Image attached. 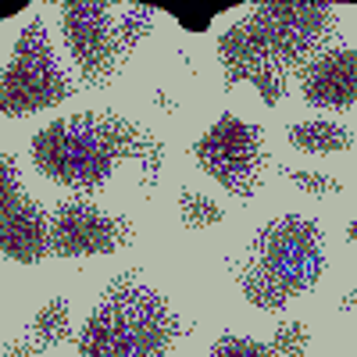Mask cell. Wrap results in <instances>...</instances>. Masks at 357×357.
<instances>
[{
	"label": "cell",
	"instance_id": "cell-1",
	"mask_svg": "<svg viewBox=\"0 0 357 357\" xmlns=\"http://www.w3.org/2000/svg\"><path fill=\"white\" fill-rule=\"evenodd\" d=\"M340 40V11L314 0H264L250 15L232 22L218 36V61L225 89L250 82L264 107H279L289 93L293 75H301L314 57L333 50Z\"/></svg>",
	"mask_w": 357,
	"mask_h": 357
},
{
	"label": "cell",
	"instance_id": "cell-2",
	"mask_svg": "<svg viewBox=\"0 0 357 357\" xmlns=\"http://www.w3.org/2000/svg\"><path fill=\"white\" fill-rule=\"evenodd\" d=\"M29 158L43 178L75 190L79 197L104 193L114 172L136 161L139 190L151 197L165 168V143L129 114L79 111L40 129L29 143Z\"/></svg>",
	"mask_w": 357,
	"mask_h": 357
},
{
	"label": "cell",
	"instance_id": "cell-3",
	"mask_svg": "<svg viewBox=\"0 0 357 357\" xmlns=\"http://www.w3.org/2000/svg\"><path fill=\"white\" fill-rule=\"evenodd\" d=\"M186 333L190 325L161 289L143 282L139 272H122L79 329L75 357H168Z\"/></svg>",
	"mask_w": 357,
	"mask_h": 357
},
{
	"label": "cell",
	"instance_id": "cell-4",
	"mask_svg": "<svg viewBox=\"0 0 357 357\" xmlns=\"http://www.w3.org/2000/svg\"><path fill=\"white\" fill-rule=\"evenodd\" d=\"M236 286L257 311H286L301 293H311L325 275V232L314 218L279 215L264 222L232 261Z\"/></svg>",
	"mask_w": 357,
	"mask_h": 357
},
{
	"label": "cell",
	"instance_id": "cell-5",
	"mask_svg": "<svg viewBox=\"0 0 357 357\" xmlns=\"http://www.w3.org/2000/svg\"><path fill=\"white\" fill-rule=\"evenodd\" d=\"M75 89L79 86L68 79L65 65L54 54L47 22L29 18L4 68V86H0V111H4V118H29L43 107H57L72 100Z\"/></svg>",
	"mask_w": 357,
	"mask_h": 357
},
{
	"label": "cell",
	"instance_id": "cell-6",
	"mask_svg": "<svg viewBox=\"0 0 357 357\" xmlns=\"http://www.w3.org/2000/svg\"><path fill=\"white\" fill-rule=\"evenodd\" d=\"M193 161L204 175L232 193L236 200H254L264 172H268V151H264V129L254 122H243L236 114H222L218 122L193 143Z\"/></svg>",
	"mask_w": 357,
	"mask_h": 357
},
{
	"label": "cell",
	"instance_id": "cell-7",
	"mask_svg": "<svg viewBox=\"0 0 357 357\" xmlns=\"http://www.w3.org/2000/svg\"><path fill=\"white\" fill-rule=\"evenodd\" d=\"M61 36L79 68L82 86L107 89L126 68L118 18L104 0H65L61 4Z\"/></svg>",
	"mask_w": 357,
	"mask_h": 357
},
{
	"label": "cell",
	"instance_id": "cell-8",
	"mask_svg": "<svg viewBox=\"0 0 357 357\" xmlns=\"http://www.w3.org/2000/svg\"><path fill=\"white\" fill-rule=\"evenodd\" d=\"M136 225L89 197H65L50 211V257H97L132 247Z\"/></svg>",
	"mask_w": 357,
	"mask_h": 357
},
{
	"label": "cell",
	"instance_id": "cell-9",
	"mask_svg": "<svg viewBox=\"0 0 357 357\" xmlns=\"http://www.w3.org/2000/svg\"><path fill=\"white\" fill-rule=\"evenodd\" d=\"M0 250L18 264H40L50 257V215L25 193L11 151L0 154Z\"/></svg>",
	"mask_w": 357,
	"mask_h": 357
},
{
	"label": "cell",
	"instance_id": "cell-10",
	"mask_svg": "<svg viewBox=\"0 0 357 357\" xmlns=\"http://www.w3.org/2000/svg\"><path fill=\"white\" fill-rule=\"evenodd\" d=\"M304 104L318 111H350L357 104V50L333 47L301 72Z\"/></svg>",
	"mask_w": 357,
	"mask_h": 357
},
{
	"label": "cell",
	"instance_id": "cell-11",
	"mask_svg": "<svg viewBox=\"0 0 357 357\" xmlns=\"http://www.w3.org/2000/svg\"><path fill=\"white\" fill-rule=\"evenodd\" d=\"M311 354V325L307 321H282L272 340H254L240 333H222L207 357H307Z\"/></svg>",
	"mask_w": 357,
	"mask_h": 357
},
{
	"label": "cell",
	"instance_id": "cell-12",
	"mask_svg": "<svg viewBox=\"0 0 357 357\" xmlns=\"http://www.w3.org/2000/svg\"><path fill=\"white\" fill-rule=\"evenodd\" d=\"M286 139L293 151L304 154H340L350 151L354 132L343 122H329V118H311V122H296L286 129Z\"/></svg>",
	"mask_w": 357,
	"mask_h": 357
},
{
	"label": "cell",
	"instance_id": "cell-13",
	"mask_svg": "<svg viewBox=\"0 0 357 357\" xmlns=\"http://www.w3.org/2000/svg\"><path fill=\"white\" fill-rule=\"evenodd\" d=\"M29 333L43 350H57L72 340V307L65 296H50V301L33 314L29 321Z\"/></svg>",
	"mask_w": 357,
	"mask_h": 357
},
{
	"label": "cell",
	"instance_id": "cell-14",
	"mask_svg": "<svg viewBox=\"0 0 357 357\" xmlns=\"http://www.w3.org/2000/svg\"><path fill=\"white\" fill-rule=\"evenodd\" d=\"M175 207H178V222H183L186 229H197V232L215 229V225L225 222V211H222V207H218L211 197H207V193H197V190H178Z\"/></svg>",
	"mask_w": 357,
	"mask_h": 357
},
{
	"label": "cell",
	"instance_id": "cell-15",
	"mask_svg": "<svg viewBox=\"0 0 357 357\" xmlns=\"http://www.w3.org/2000/svg\"><path fill=\"white\" fill-rule=\"evenodd\" d=\"M154 22H158V11L151 4H129L126 15L118 18V40H122V57L126 61L136 54V47L154 33Z\"/></svg>",
	"mask_w": 357,
	"mask_h": 357
},
{
	"label": "cell",
	"instance_id": "cell-16",
	"mask_svg": "<svg viewBox=\"0 0 357 357\" xmlns=\"http://www.w3.org/2000/svg\"><path fill=\"white\" fill-rule=\"evenodd\" d=\"M275 175H282L286 183H293L301 193H307V197H318V200H325V197H340L343 193V183L336 175H325V172H311V168H289V165H275Z\"/></svg>",
	"mask_w": 357,
	"mask_h": 357
},
{
	"label": "cell",
	"instance_id": "cell-17",
	"mask_svg": "<svg viewBox=\"0 0 357 357\" xmlns=\"http://www.w3.org/2000/svg\"><path fill=\"white\" fill-rule=\"evenodd\" d=\"M4 357H43V347L36 340H8Z\"/></svg>",
	"mask_w": 357,
	"mask_h": 357
},
{
	"label": "cell",
	"instance_id": "cell-18",
	"mask_svg": "<svg viewBox=\"0 0 357 357\" xmlns=\"http://www.w3.org/2000/svg\"><path fill=\"white\" fill-rule=\"evenodd\" d=\"M154 104H161L168 114H178V104H175V97L168 93V89H158V93H154Z\"/></svg>",
	"mask_w": 357,
	"mask_h": 357
},
{
	"label": "cell",
	"instance_id": "cell-19",
	"mask_svg": "<svg viewBox=\"0 0 357 357\" xmlns=\"http://www.w3.org/2000/svg\"><path fill=\"white\" fill-rule=\"evenodd\" d=\"M354 311H357V286L343 293V301H340V314H354Z\"/></svg>",
	"mask_w": 357,
	"mask_h": 357
},
{
	"label": "cell",
	"instance_id": "cell-20",
	"mask_svg": "<svg viewBox=\"0 0 357 357\" xmlns=\"http://www.w3.org/2000/svg\"><path fill=\"white\" fill-rule=\"evenodd\" d=\"M347 240L357 243V222H347Z\"/></svg>",
	"mask_w": 357,
	"mask_h": 357
}]
</instances>
